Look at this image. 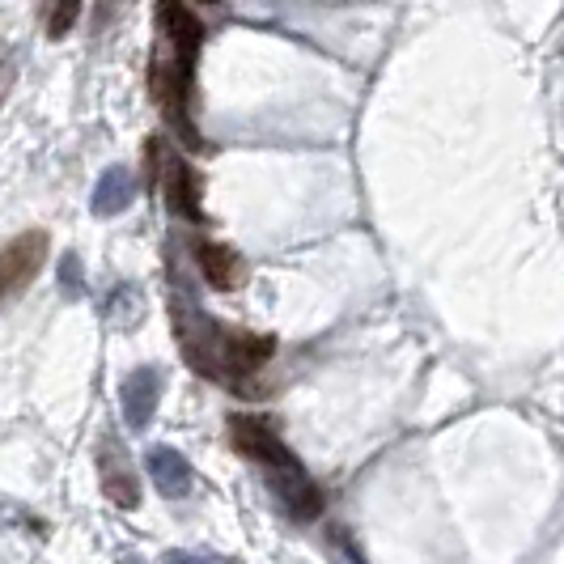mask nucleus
I'll return each instance as SVG.
<instances>
[{
  "label": "nucleus",
  "mask_w": 564,
  "mask_h": 564,
  "mask_svg": "<svg viewBox=\"0 0 564 564\" xmlns=\"http://www.w3.org/2000/svg\"><path fill=\"white\" fill-rule=\"evenodd\" d=\"M170 318H174V336H178V348H183V361L196 369L199 378L229 382L234 391L259 366H268L272 352H276V339L272 336L229 332L221 323H213V314L196 311V302L187 293H174Z\"/></svg>",
  "instance_id": "obj_1"
},
{
  "label": "nucleus",
  "mask_w": 564,
  "mask_h": 564,
  "mask_svg": "<svg viewBox=\"0 0 564 564\" xmlns=\"http://www.w3.org/2000/svg\"><path fill=\"white\" fill-rule=\"evenodd\" d=\"M153 98H158V107H162V115H166L170 132L178 137V141L187 144V149H199V132L196 123H192V73L174 59V52H170V59L158 52L153 56Z\"/></svg>",
  "instance_id": "obj_2"
},
{
  "label": "nucleus",
  "mask_w": 564,
  "mask_h": 564,
  "mask_svg": "<svg viewBox=\"0 0 564 564\" xmlns=\"http://www.w3.org/2000/svg\"><path fill=\"white\" fill-rule=\"evenodd\" d=\"M229 446L238 454H247L251 463H263V467L297 463V454L284 446L281 433L268 424V416H251V412H234L229 416Z\"/></svg>",
  "instance_id": "obj_3"
},
{
  "label": "nucleus",
  "mask_w": 564,
  "mask_h": 564,
  "mask_svg": "<svg viewBox=\"0 0 564 564\" xmlns=\"http://www.w3.org/2000/svg\"><path fill=\"white\" fill-rule=\"evenodd\" d=\"M268 488L276 497V506L293 518V522H314L323 513V492L314 488V480L306 476L302 463L289 467H268Z\"/></svg>",
  "instance_id": "obj_4"
},
{
  "label": "nucleus",
  "mask_w": 564,
  "mask_h": 564,
  "mask_svg": "<svg viewBox=\"0 0 564 564\" xmlns=\"http://www.w3.org/2000/svg\"><path fill=\"white\" fill-rule=\"evenodd\" d=\"M98 476H102V497L115 509H137L141 506V488H137V471L128 463V454L119 446V437H102L98 442Z\"/></svg>",
  "instance_id": "obj_5"
},
{
  "label": "nucleus",
  "mask_w": 564,
  "mask_h": 564,
  "mask_svg": "<svg viewBox=\"0 0 564 564\" xmlns=\"http://www.w3.org/2000/svg\"><path fill=\"white\" fill-rule=\"evenodd\" d=\"M162 192H166V204L174 217L199 226L204 221V192H199V174L192 170L187 158L178 153H166L162 158Z\"/></svg>",
  "instance_id": "obj_6"
},
{
  "label": "nucleus",
  "mask_w": 564,
  "mask_h": 564,
  "mask_svg": "<svg viewBox=\"0 0 564 564\" xmlns=\"http://www.w3.org/2000/svg\"><path fill=\"white\" fill-rule=\"evenodd\" d=\"M43 259H47V234H43V229H26V234H18V238L4 247V259H0L4 293H9V297H18V293L39 276Z\"/></svg>",
  "instance_id": "obj_7"
},
{
  "label": "nucleus",
  "mask_w": 564,
  "mask_h": 564,
  "mask_svg": "<svg viewBox=\"0 0 564 564\" xmlns=\"http://www.w3.org/2000/svg\"><path fill=\"white\" fill-rule=\"evenodd\" d=\"M158 22L166 30V43H170V52H174V59L192 73L199 47H204V26H199V18L187 9V0H158Z\"/></svg>",
  "instance_id": "obj_8"
},
{
  "label": "nucleus",
  "mask_w": 564,
  "mask_h": 564,
  "mask_svg": "<svg viewBox=\"0 0 564 564\" xmlns=\"http://www.w3.org/2000/svg\"><path fill=\"white\" fill-rule=\"evenodd\" d=\"M123 421L128 429L144 433L153 416H158V403H162V369L158 366H141L123 378Z\"/></svg>",
  "instance_id": "obj_9"
},
{
  "label": "nucleus",
  "mask_w": 564,
  "mask_h": 564,
  "mask_svg": "<svg viewBox=\"0 0 564 564\" xmlns=\"http://www.w3.org/2000/svg\"><path fill=\"white\" fill-rule=\"evenodd\" d=\"M144 467H149L153 488H158L166 501H183V497H192V488H196V471H192V463L174 451V446H149V451H144Z\"/></svg>",
  "instance_id": "obj_10"
},
{
  "label": "nucleus",
  "mask_w": 564,
  "mask_h": 564,
  "mask_svg": "<svg viewBox=\"0 0 564 564\" xmlns=\"http://www.w3.org/2000/svg\"><path fill=\"white\" fill-rule=\"evenodd\" d=\"M192 254H196L199 276L213 284L217 293H229L234 284L242 281V259L229 251L226 242H213V238H196V242H192Z\"/></svg>",
  "instance_id": "obj_11"
},
{
  "label": "nucleus",
  "mask_w": 564,
  "mask_h": 564,
  "mask_svg": "<svg viewBox=\"0 0 564 564\" xmlns=\"http://www.w3.org/2000/svg\"><path fill=\"white\" fill-rule=\"evenodd\" d=\"M132 199H137V174L128 166H111L94 187V213L98 217H119Z\"/></svg>",
  "instance_id": "obj_12"
},
{
  "label": "nucleus",
  "mask_w": 564,
  "mask_h": 564,
  "mask_svg": "<svg viewBox=\"0 0 564 564\" xmlns=\"http://www.w3.org/2000/svg\"><path fill=\"white\" fill-rule=\"evenodd\" d=\"M107 318H115L119 327L141 323V293H137V289H128V284H119V289L111 293V302H107Z\"/></svg>",
  "instance_id": "obj_13"
},
{
  "label": "nucleus",
  "mask_w": 564,
  "mask_h": 564,
  "mask_svg": "<svg viewBox=\"0 0 564 564\" xmlns=\"http://www.w3.org/2000/svg\"><path fill=\"white\" fill-rule=\"evenodd\" d=\"M59 289L68 302H82L85 297V268H82V254L68 251L59 259Z\"/></svg>",
  "instance_id": "obj_14"
},
{
  "label": "nucleus",
  "mask_w": 564,
  "mask_h": 564,
  "mask_svg": "<svg viewBox=\"0 0 564 564\" xmlns=\"http://www.w3.org/2000/svg\"><path fill=\"white\" fill-rule=\"evenodd\" d=\"M77 18H82V0H56L52 18H47V39H64L68 30L77 26Z\"/></svg>",
  "instance_id": "obj_15"
},
{
  "label": "nucleus",
  "mask_w": 564,
  "mask_h": 564,
  "mask_svg": "<svg viewBox=\"0 0 564 564\" xmlns=\"http://www.w3.org/2000/svg\"><path fill=\"white\" fill-rule=\"evenodd\" d=\"M162 564H229L226 556H213V552H187V547H170Z\"/></svg>",
  "instance_id": "obj_16"
},
{
  "label": "nucleus",
  "mask_w": 564,
  "mask_h": 564,
  "mask_svg": "<svg viewBox=\"0 0 564 564\" xmlns=\"http://www.w3.org/2000/svg\"><path fill=\"white\" fill-rule=\"evenodd\" d=\"M208 4H217V0H208Z\"/></svg>",
  "instance_id": "obj_17"
}]
</instances>
